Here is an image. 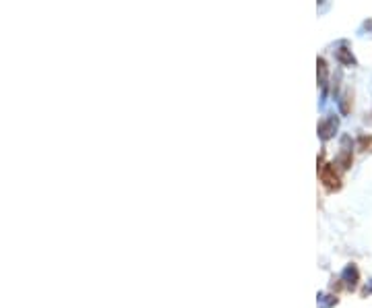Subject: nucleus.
Returning a JSON list of instances; mask_svg holds the SVG:
<instances>
[{
  "label": "nucleus",
  "instance_id": "nucleus-3",
  "mask_svg": "<svg viewBox=\"0 0 372 308\" xmlns=\"http://www.w3.org/2000/svg\"><path fill=\"white\" fill-rule=\"evenodd\" d=\"M341 279L345 281V286L354 290L356 286H358V279H360V271H358V267L356 265H347L343 271H341Z\"/></svg>",
  "mask_w": 372,
  "mask_h": 308
},
{
  "label": "nucleus",
  "instance_id": "nucleus-1",
  "mask_svg": "<svg viewBox=\"0 0 372 308\" xmlns=\"http://www.w3.org/2000/svg\"><path fill=\"white\" fill-rule=\"evenodd\" d=\"M321 182H323L329 190H339V186H341L339 174L335 172V168H333V166H325L323 170H321Z\"/></svg>",
  "mask_w": 372,
  "mask_h": 308
},
{
  "label": "nucleus",
  "instance_id": "nucleus-5",
  "mask_svg": "<svg viewBox=\"0 0 372 308\" xmlns=\"http://www.w3.org/2000/svg\"><path fill=\"white\" fill-rule=\"evenodd\" d=\"M316 77H319V85L323 87V93L327 91V81H329V66L325 62V58L316 60Z\"/></svg>",
  "mask_w": 372,
  "mask_h": 308
},
{
  "label": "nucleus",
  "instance_id": "nucleus-4",
  "mask_svg": "<svg viewBox=\"0 0 372 308\" xmlns=\"http://www.w3.org/2000/svg\"><path fill=\"white\" fill-rule=\"evenodd\" d=\"M347 143H350V137H343V143H341V153H339V157H337V164L343 168V170H347V168L352 166V161H354L352 147H347Z\"/></svg>",
  "mask_w": 372,
  "mask_h": 308
},
{
  "label": "nucleus",
  "instance_id": "nucleus-2",
  "mask_svg": "<svg viewBox=\"0 0 372 308\" xmlns=\"http://www.w3.org/2000/svg\"><path fill=\"white\" fill-rule=\"evenodd\" d=\"M337 118L335 116H329V118H325L319 122V137L323 139V141H327V139H331L333 135H335V130H337Z\"/></svg>",
  "mask_w": 372,
  "mask_h": 308
},
{
  "label": "nucleus",
  "instance_id": "nucleus-9",
  "mask_svg": "<svg viewBox=\"0 0 372 308\" xmlns=\"http://www.w3.org/2000/svg\"><path fill=\"white\" fill-rule=\"evenodd\" d=\"M368 145H370V137H366V135L360 137V147H362V149H366Z\"/></svg>",
  "mask_w": 372,
  "mask_h": 308
},
{
  "label": "nucleus",
  "instance_id": "nucleus-8",
  "mask_svg": "<svg viewBox=\"0 0 372 308\" xmlns=\"http://www.w3.org/2000/svg\"><path fill=\"white\" fill-rule=\"evenodd\" d=\"M352 104V95L350 93H347V95H343V99H341V114H347V112H350V106Z\"/></svg>",
  "mask_w": 372,
  "mask_h": 308
},
{
  "label": "nucleus",
  "instance_id": "nucleus-6",
  "mask_svg": "<svg viewBox=\"0 0 372 308\" xmlns=\"http://www.w3.org/2000/svg\"><path fill=\"white\" fill-rule=\"evenodd\" d=\"M337 60L343 66H356V58H354V54L352 50H347V48H339L337 50Z\"/></svg>",
  "mask_w": 372,
  "mask_h": 308
},
{
  "label": "nucleus",
  "instance_id": "nucleus-7",
  "mask_svg": "<svg viewBox=\"0 0 372 308\" xmlns=\"http://www.w3.org/2000/svg\"><path fill=\"white\" fill-rule=\"evenodd\" d=\"M337 304V298L335 296H329V294H321L319 296V308H331Z\"/></svg>",
  "mask_w": 372,
  "mask_h": 308
}]
</instances>
